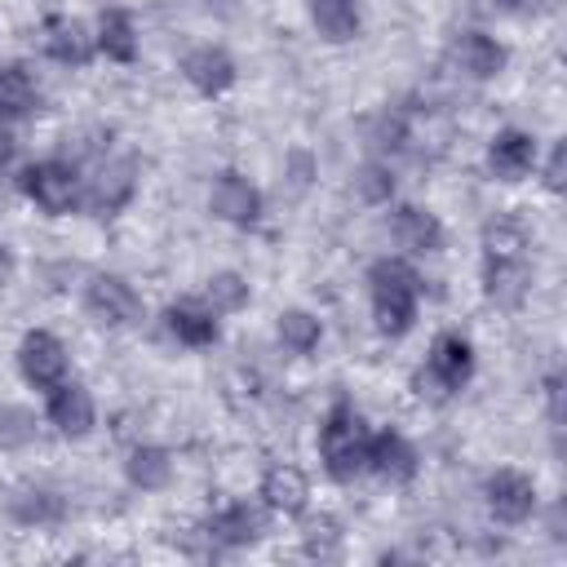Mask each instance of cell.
Returning a JSON list of instances; mask_svg holds the SVG:
<instances>
[{
  "instance_id": "cell-1",
  "label": "cell",
  "mask_w": 567,
  "mask_h": 567,
  "mask_svg": "<svg viewBox=\"0 0 567 567\" xmlns=\"http://www.w3.org/2000/svg\"><path fill=\"white\" fill-rule=\"evenodd\" d=\"M532 284V266H527V235L518 221L496 217L483 230V292L496 306H518L523 292Z\"/></svg>"
},
{
  "instance_id": "cell-2",
  "label": "cell",
  "mask_w": 567,
  "mask_h": 567,
  "mask_svg": "<svg viewBox=\"0 0 567 567\" xmlns=\"http://www.w3.org/2000/svg\"><path fill=\"white\" fill-rule=\"evenodd\" d=\"M368 297H372V319L385 337H403L416 323L421 306V275L403 257H381L368 270Z\"/></svg>"
},
{
  "instance_id": "cell-3",
  "label": "cell",
  "mask_w": 567,
  "mask_h": 567,
  "mask_svg": "<svg viewBox=\"0 0 567 567\" xmlns=\"http://www.w3.org/2000/svg\"><path fill=\"white\" fill-rule=\"evenodd\" d=\"M368 439H372L368 421L350 403H337L319 425V461H323L328 478L354 483L368 470Z\"/></svg>"
},
{
  "instance_id": "cell-4",
  "label": "cell",
  "mask_w": 567,
  "mask_h": 567,
  "mask_svg": "<svg viewBox=\"0 0 567 567\" xmlns=\"http://www.w3.org/2000/svg\"><path fill=\"white\" fill-rule=\"evenodd\" d=\"M470 377H474V346L461 332H439L425 354V368L416 372V394L447 399V394L465 390Z\"/></svg>"
},
{
  "instance_id": "cell-5",
  "label": "cell",
  "mask_w": 567,
  "mask_h": 567,
  "mask_svg": "<svg viewBox=\"0 0 567 567\" xmlns=\"http://www.w3.org/2000/svg\"><path fill=\"white\" fill-rule=\"evenodd\" d=\"M18 186H22V195H27L44 217H62V213H71V208L80 204L84 177H80L75 164H66V159H35V164L22 168Z\"/></svg>"
},
{
  "instance_id": "cell-6",
  "label": "cell",
  "mask_w": 567,
  "mask_h": 567,
  "mask_svg": "<svg viewBox=\"0 0 567 567\" xmlns=\"http://www.w3.org/2000/svg\"><path fill=\"white\" fill-rule=\"evenodd\" d=\"M137 190V159L133 155H102L80 186V204L93 217H115Z\"/></svg>"
},
{
  "instance_id": "cell-7",
  "label": "cell",
  "mask_w": 567,
  "mask_h": 567,
  "mask_svg": "<svg viewBox=\"0 0 567 567\" xmlns=\"http://www.w3.org/2000/svg\"><path fill=\"white\" fill-rule=\"evenodd\" d=\"M18 372L31 390L49 394L53 385H62L71 377V359H66V346L62 337H53L49 328H31L22 341H18Z\"/></svg>"
},
{
  "instance_id": "cell-8",
  "label": "cell",
  "mask_w": 567,
  "mask_h": 567,
  "mask_svg": "<svg viewBox=\"0 0 567 567\" xmlns=\"http://www.w3.org/2000/svg\"><path fill=\"white\" fill-rule=\"evenodd\" d=\"M84 310L102 328H133L142 319V297L124 275H93L84 284Z\"/></svg>"
},
{
  "instance_id": "cell-9",
  "label": "cell",
  "mask_w": 567,
  "mask_h": 567,
  "mask_svg": "<svg viewBox=\"0 0 567 567\" xmlns=\"http://www.w3.org/2000/svg\"><path fill=\"white\" fill-rule=\"evenodd\" d=\"M208 208L226 226H257V217H261V190L244 173L221 168L213 177V186H208Z\"/></svg>"
},
{
  "instance_id": "cell-10",
  "label": "cell",
  "mask_w": 567,
  "mask_h": 567,
  "mask_svg": "<svg viewBox=\"0 0 567 567\" xmlns=\"http://www.w3.org/2000/svg\"><path fill=\"white\" fill-rule=\"evenodd\" d=\"M483 496H487V509L496 523H527L536 514V483L523 474V470H496L487 474L483 483Z\"/></svg>"
},
{
  "instance_id": "cell-11",
  "label": "cell",
  "mask_w": 567,
  "mask_h": 567,
  "mask_svg": "<svg viewBox=\"0 0 567 567\" xmlns=\"http://www.w3.org/2000/svg\"><path fill=\"white\" fill-rule=\"evenodd\" d=\"M49 425L62 434V439H84V434H93V425H97V403H93V394L80 385V381H62V385H53L49 390Z\"/></svg>"
},
{
  "instance_id": "cell-12",
  "label": "cell",
  "mask_w": 567,
  "mask_h": 567,
  "mask_svg": "<svg viewBox=\"0 0 567 567\" xmlns=\"http://www.w3.org/2000/svg\"><path fill=\"white\" fill-rule=\"evenodd\" d=\"M182 75H186V84L190 89H199L204 97H217V93H226L230 84H235V58L221 49V44H199V49H190L186 58H182Z\"/></svg>"
},
{
  "instance_id": "cell-13",
  "label": "cell",
  "mask_w": 567,
  "mask_h": 567,
  "mask_svg": "<svg viewBox=\"0 0 567 567\" xmlns=\"http://www.w3.org/2000/svg\"><path fill=\"white\" fill-rule=\"evenodd\" d=\"M416 447L399 434V430H381V434H372L368 439V470L377 474V478H385V483H408V478H416Z\"/></svg>"
},
{
  "instance_id": "cell-14",
  "label": "cell",
  "mask_w": 567,
  "mask_h": 567,
  "mask_svg": "<svg viewBox=\"0 0 567 567\" xmlns=\"http://www.w3.org/2000/svg\"><path fill=\"white\" fill-rule=\"evenodd\" d=\"M487 168H492V177H501V182L527 177V173L536 168V137L523 133V128H501V133L492 137V146H487Z\"/></svg>"
},
{
  "instance_id": "cell-15",
  "label": "cell",
  "mask_w": 567,
  "mask_h": 567,
  "mask_svg": "<svg viewBox=\"0 0 567 567\" xmlns=\"http://www.w3.org/2000/svg\"><path fill=\"white\" fill-rule=\"evenodd\" d=\"M208 540L213 545H221V549H244V545H252V540H261V532H266V514L257 509V505H248V501H239V505H226V509H217L213 518H208Z\"/></svg>"
},
{
  "instance_id": "cell-16",
  "label": "cell",
  "mask_w": 567,
  "mask_h": 567,
  "mask_svg": "<svg viewBox=\"0 0 567 567\" xmlns=\"http://www.w3.org/2000/svg\"><path fill=\"white\" fill-rule=\"evenodd\" d=\"M390 235L408 252H439L443 248V221L430 208H416V204H399L390 213Z\"/></svg>"
},
{
  "instance_id": "cell-17",
  "label": "cell",
  "mask_w": 567,
  "mask_h": 567,
  "mask_svg": "<svg viewBox=\"0 0 567 567\" xmlns=\"http://www.w3.org/2000/svg\"><path fill=\"white\" fill-rule=\"evenodd\" d=\"M452 62L465 80H492L505 71V44L492 40L487 31H465L456 44H452Z\"/></svg>"
},
{
  "instance_id": "cell-18",
  "label": "cell",
  "mask_w": 567,
  "mask_h": 567,
  "mask_svg": "<svg viewBox=\"0 0 567 567\" xmlns=\"http://www.w3.org/2000/svg\"><path fill=\"white\" fill-rule=\"evenodd\" d=\"M164 332H168L173 341L190 346V350H204V346H213V341L221 337L217 315H213L204 301H177V306H168V310H164Z\"/></svg>"
},
{
  "instance_id": "cell-19",
  "label": "cell",
  "mask_w": 567,
  "mask_h": 567,
  "mask_svg": "<svg viewBox=\"0 0 567 567\" xmlns=\"http://www.w3.org/2000/svg\"><path fill=\"white\" fill-rule=\"evenodd\" d=\"M9 514L22 527H58L66 518V496L53 487H40V483H22L9 496Z\"/></svg>"
},
{
  "instance_id": "cell-20",
  "label": "cell",
  "mask_w": 567,
  "mask_h": 567,
  "mask_svg": "<svg viewBox=\"0 0 567 567\" xmlns=\"http://www.w3.org/2000/svg\"><path fill=\"white\" fill-rule=\"evenodd\" d=\"M44 53L53 62H62V66H84L97 53V40L75 18H49V27H44Z\"/></svg>"
},
{
  "instance_id": "cell-21",
  "label": "cell",
  "mask_w": 567,
  "mask_h": 567,
  "mask_svg": "<svg viewBox=\"0 0 567 567\" xmlns=\"http://www.w3.org/2000/svg\"><path fill=\"white\" fill-rule=\"evenodd\" d=\"M306 496H310V487H306V474L297 465H284V461L266 465V474H261V505L266 509H275V514H301L306 509Z\"/></svg>"
},
{
  "instance_id": "cell-22",
  "label": "cell",
  "mask_w": 567,
  "mask_h": 567,
  "mask_svg": "<svg viewBox=\"0 0 567 567\" xmlns=\"http://www.w3.org/2000/svg\"><path fill=\"white\" fill-rule=\"evenodd\" d=\"M40 111V89L27 75V66L4 62L0 66V120H31Z\"/></svg>"
},
{
  "instance_id": "cell-23",
  "label": "cell",
  "mask_w": 567,
  "mask_h": 567,
  "mask_svg": "<svg viewBox=\"0 0 567 567\" xmlns=\"http://www.w3.org/2000/svg\"><path fill=\"white\" fill-rule=\"evenodd\" d=\"M124 474H128V483L137 492H164L173 483V456L164 447H155V443H142V447L128 452Z\"/></svg>"
},
{
  "instance_id": "cell-24",
  "label": "cell",
  "mask_w": 567,
  "mask_h": 567,
  "mask_svg": "<svg viewBox=\"0 0 567 567\" xmlns=\"http://www.w3.org/2000/svg\"><path fill=\"white\" fill-rule=\"evenodd\" d=\"M93 40H97V53H106L111 62H133V58H137V27H133V13H124V9H102Z\"/></svg>"
},
{
  "instance_id": "cell-25",
  "label": "cell",
  "mask_w": 567,
  "mask_h": 567,
  "mask_svg": "<svg viewBox=\"0 0 567 567\" xmlns=\"http://www.w3.org/2000/svg\"><path fill=\"white\" fill-rule=\"evenodd\" d=\"M310 22L328 44H346L359 35V4L354 0H310Z\"/></svg>"
},
{
  "instance_id": "cell-26",
  "label": "cell",
  "mask_w": 567,
  "mask_h": 567,
  "mask_svg": "<svg viewBox=\"0 0 567 567\" xmlns=\"http://www.w3.org/2000/svg\"><path fill=\"white\" fill-rule=\"evenodd\" d=\"M275 332H279V346L288 354H310L323 341V323L310 310H284L279 323H275Z\"/></svg>"
},
{
  "instance_id": "cell-27",
  "label": "cell",
  "mask_w": 567,
  "mask_h": 567,
  "mask_svg": "<svg viewBox=\"0 0 567 567\" xmlns=\"http://www.w3.org/2000/svg\"><path fill=\"white\" fill-rule=\"evenodd\" d=\"M204 306H208L213 315H235V310H244V306H248V279L235 275V270L213 275V279L204 284Z\"/></svg>"
},
{
  "instance_id": "cell-28",
  "label": "cell",
  "mask_w": 567,
  "mask_h": 567,
  "mask_svg": "<svg viewBox=\"0 0 567 567\" xmlns=\"http://www.w3.org/2000/svg\"><path fill=\"white\" fill-rule=\"evenodd\" d=\"M35 434H40V425H35V412H31V408H22V403H0V447L22 452V447L35 443Z\"/></svg>"
},
{
  "instance_id": "cell-29",
  "label": "cell",
  "mask_w": 567,
  "mask_h": 567,
  "mask_svg": "<svg viewBox=\"0 0 567 567\" xmlns=\"http://www.w3.org/2000/svg\"><path fill=\"white\" fill-rule=\"evenodd\" d=\"M354 182H359V195L363 199H390V190H394V173L385 164H363Z\"/></svg>"
},
{
  "instance_id": "cell-30",
  "label": "cell",
  "mask_w": 567,
  "mask_h": 567,
  "mask_svg": "<svg viewBox=\"0 0 567 567\" xmlns=\"http://www.w3.org/2000/svg\"><path fill=\"white\" fill-rule=\"evenodd\" d=\"M563 159H567V146L558 142L554 155H549V168H545V186H549V190H563Z\"/></svg>"
},
{
  "instance_id": "cell-31",
  "label": "cell",
  "mask_w": 567,
  "mask_h": 567,
  "mask_svg": "<svg viewBox=\"0 0 567 567\" xmlns=\"http://www.w3.org/2000/svg\"><path fill=\"white\" fill-rule=\"evenodd\" d=\"M13 155H18V142H13V128H9V120H0V173L13 164Z\"/></svg>"
},
{
  "instance_id": "cell-32",
  "label": "cell",
  "mask_w": 567,
  "mask_h": 567,
  "mask_svg": "<svg viewBox=\"0 0 567 567\" xmlns=\"http://www.w3.org/2000/svg\"><path fill=\"white\" fill-rule=\"evenodd\" d=\"M501 9H514V13H536V9H545L549 0H496Z\"/></svg>"
},
{
  "instance_id": "cell-33",
  "label": "cell",
  "mask_w": 567,
  "mask_h": 567,
  "mask_svg": "<svg viewBox=\"0 0 567 567\" xmlns=\"http://www.w3.org/2000/svg\"><path fill=\"white\" fill-rule=\"evenodd\" d=\"M13 270H18V261H13V252H9L4 244H0V288H4V284L13 279Z\"/></svg>"
}]
</instances>
